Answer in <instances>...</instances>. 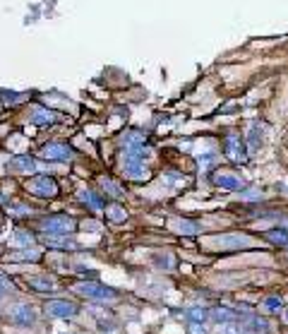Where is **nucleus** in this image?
I'll list each match as a JSON object with an SVG mask.
<instances>
[{
  "instance_id": "nucleus-1",
  "label": "nucleus",
  "mask_w": 288,
  "mask_h": 334,
  "mask_svg": "<svg viewBox=\"0 0 288 334\" xmlns=\"http://www.w3.org/2000/svg\"><path fill=\"white\" fill-rule=\"evenodd\" d=\"M75 291L84 296V298H94V301H110V298H115L118 293L108 289V286H103V284H96V281H84V284H77L75 286Z\"/></svg>"
},
{
  "instance_id": "nucleus-2",
  "label": "nucleus",
  "mask_w": 288,
  "mask_h": 334,
  "mask_svg": "<svg viewBox=\"0 0 288 334\" xmlns=\"http://www.w3.org/2000/svg\"><path fill=\"white\" fill-rule=\"evenodd\" d=\"M43 228L51 236H68V233L75 231V222L70 217H65V214H58V217H48L43 222Z\"/></svg>"
},
{
  "instance_id": "nucleus-3",
  "label": "nucleus",
  "mask_w": 288,
  "mask_h": 334,
  "mask_svg": "<svg viewBox=\"0 0 288 334\" xmlns=\"http://www.w3.org/2000/svg\"><path fill=\"white\" fill-rule=\"evenodd\" d=\"M46 315L48 318H75L77 313H80V308L75 306V303H70V301H60V298H53V301H48L46 306Z\"/></svg>"
},
{
  "instance_id": "nucleus-4",
  "label": "nucleus",
  "mask_w": 288,
  "mask_h": 334,
  "mask_svg": "<svg viewBox=\"0 0 288 334\" xmlns=\"http://www.w3.org/2000/svg\"><path fill=\"white\" fill-rule=\"evenodd\" d=\"M31 190H34V195H39V197H53L58 193V185H55L53 178L39 176V178L31 181Z\"/></svg>"
},
{
  "instance_id": "nucleus-5",
  "label": "nucleus",
  "mask_w": 288,
  "mask_h": 334,
  "mask_svg": "<svg viewBox=\"0 0 288 334\" xmlns=\"http://www.w3.org/2000/svg\"><path fill=\"white\" fill-rule=\"evenodd\" d=\"M10 320L17 327H29L34 322V310H31V306H14L10 313Z\"/></svg>"
},
{
  "instance_id": "nucleus-6",
  "label": "nucleus",
  "mask_w": 288,
  "mask_h": 334,
  "mask_svg": "<svg viewBox=\"0 0 288 334\" xmlns=\"http://www.w3.org/2000/svg\"><path fill=\"white\" fill-rule=\"evenodd\" d=\"M209 318L216 322H235L238 320V313H235L233 308L219 306V308H214V310H209Z\"/></svg>"
},
{
  "instance_id": "nucleus-7",
  "label": "nucleus",
  "mask_w": 288,
  "mask_h": 334,
  "mask_svg": "<svg viewBox=\"0 0 288 334\" xmlns=\"http://www.w3.org/2000/svg\"><path fill=\"white\" fill-rule=\"evenodd\" d=\"M43 156H46V159H58V161H68L70 149L65 144H48V147L43 149Z\"/></svg>"
},
{
  "instance_id": "nucleus-8",
  "label": "nucleus",
  "mask_w": 288,
  "mask_h": 334,
  "mask_svg": "<svg viewBox=\"0 0 288 334\" xmlns=\"http://www.w3.org/2000/svg\"><path fill=\"white\" fill-rule=\"evenodd\" d=\"M27 284L34 291H55V284L51 277H29Z\"/></svg>"
},
{
  "instance_id": "nucleus-9",
  "label": "nucleus",
  "mask_w": 288,
  "mask_h": 334,
  "mask_svg": "<svg viewBox=\"0 0 288 334\" xmlns=\"http://www.w3.org/2000/svg\"><path fill=\"white\" fill-rule=\"evenodd\" d=\"M245 332H250V334H267V332H269V322L264 320V318H250V320H247Z\"/></svg>"
},
{
  "instance_id": "nucleus-10",
  "label": "nucleus",
  "mask_w": 288,
  "mask_h": 334,
  "mask_svg": "<svg viewBox=\"0 0 288 334\" xmlns=\"http://www.w3.org/2000/svg\"><path fill=\"white\" fill-rule=\"evenodd\" d=\"M188 318H190L192 322H202V325H204V320L209 318V310L202 306H192L190 310H188Z\"/></svg>"
},
{
  "instance_id": "nucleus-11",
  "label": "nucleus",
  "mask_w": 288,
  "mask_h": 334,
  "mask_svg": "<svg viewBox=\"0 0 288 334\" xmlns=\"http://www.w3.org/2000/svg\"><path fill=\"white\" fill-rule=\"evenodd\" d=\"M12 168H19V171H34V159L31 156H14L12 164H10Z\"/></svg>"
},
{
  "instance_id": "nucleus-12",
  "label": "nucleus",
  "mask_w": 288,
  "mask_h": 334,
  "mask_svg": "<svg viewBox=\"0 0 288 334\" xmlns=\"http://www.w3.org/2000/svg\"><path fill=\"white\" fill-rule=\"evenodd\" d=\"M264 308H267V313H272V315H276V313L281 310V298H276V296H272V298H267V301H264Z\"/></svg>"
},
{
  "instance_id": "nucleus-13",
  "label": "nucleus",
  "mask_w": 288,
  "mask_h": 334,
  "mask_svg": "<svg viewBox=\"0 0 288 334\" xmlns=\"http://www.w3.org/2000/svg\"><path fill=\"white\" fill-rule=\"evenodd\" d=\"M269 238L276 240V243H284V245H286V243H288V231H286V228H274V231L269 233Z\"/></svg>"
},
{
  "instance_id": "nucleus-14",
  "label": "nucleus",
  "mask_w": 288,
  "mask_h": 334,
  "mask_svg": "<svg viewBox=\"0 0 288 334\" xmlns=\"http://www.w3.org/2000/svg\"><path fill=\"white\" fill-rule=\"evenodd\" d=\"M82 200L87 202V205H92L94 209H101V200H98L96 195H92V193H84V195H82Z\"/></svg>"
},
{
  "instance_id": "nucleus-15",
  "label": "nucleus",
  "mask_w": 288,
  "mask_h": 334,
  "mask_svg": "<svg viewBox=\"0 0 288 334\" xmlns=\"http://www.w3.org/2000/svg\"><path fill=\"white\" fill-rule=\"evenodd\" d=\"M216 183H219V185H223V188H238V181L228 178V176H216Z\"/></svg>"
},
{
  "instance_id": "nucleus-16",
  "label": "nucleus",
  "mask_w": 288,
  "mask_h": 334,
  "mask_svg": "<svg viewBox=\"0 0 288 334\" xmlns=\"http://www.w3.org/2000/svg\"><path fill=\"white\" fill-rule=\"evenodd\" d=\"M219 243H223V245H247L245 238H219Z\"/></svg>"
},
{
  "instance_id": "nucleus-17",
  "label": "nucleus",
  "mask_w": 288,
  "mask_h": 334,
  "mask_svg": "<svg viewBox=\"0 0 288 334\" xmlns=\"http://www.w3.org/2000/svg\"><path fill=\"white\" fill-rule=\"evenodd\" d=\"M178 228L183 231V233H197V226H194V223H190V222H180Z\"/></svg>"
},
{
  "instance_id": "nucleus-18",
  "label": "nucleus",
  "mask_w": 288,
  "mask_h": 334,
  "mask_svg": "<svg viewBox=\"0 0 288 334\" xmlns=\"http://www.w3.org/2000/svg\"><path fill=\"white\" fill-rule=\"evenodd\" d=\"M110 219L113 222H123L125 219V212L120 207H110Z\"/></svg>"
},
{
  "instance_id": "nucleus-19",
  "label": "nucleus",
  "mask_w": 288,
  "mask_h": 334,
  "mask_svg": "<svg viewBox=\"0 0 288 334\" xmlns=\"http://www.w3.org/2000/svg\"><path fill=\"white\" fill-rule=\"evenodd\" d=\"M190 334H206V330L202 327V322H192V325H190Z\"/></svg>"
},
{
  "instance_id": "nucleus-20",
  "label": "nucleus",
  "mask_w": 288,
  "mask_h": 334,
  "mask_svg": "<svg viewBox=\"0 0 288 334\" xmlns=\"http://www.w3.org/2000/svg\"><path fill=\"white\" fill-rule=\"evenodd\" d=\"M221 334H247L245 330H240V327H223Z\"/></svg>"
},
{
  "instance_id": "nucleus-21",
  "label": "nucleus",
  "mask_w": 288,
  "mask_h": 334,
  "mask_svg": "<svg viewBox=\"0 0 288 334\" xmlns=\"http://www.w3.org/2000/svg\"><path fill=\"white\" fill-rule=\"evenodd\" d=\"M286 320H288V308H286Z\"/></svg>"
},
{
  "instance_id": "nucleus-22",
  "label": "nucleus",
  "mask_w": 288,
  "mask_h": 334,
  "mask_svg": "<svg viewBox=\"0 0 288 334\" xmlns=\"http://www.w3.org/2000/svg\"><path fill=\"white\" fill-rule=\"evenodd\" d=\"M0 298H2V291H0Z\"/></svg>"
},
{
  "instance_id": "nucleus-23",
  "label": "nucleus",
  "mask_w": 288,
  "mask_h": 334,
  "mask_svg": "<svg viewBox=\"0 0 288 334\" xmlns=\"http://www.w3.org/2000/svg\"><path fill=\"white\" fill-rule=\"evenodd\" d=\"M286 334H288V332H286Z\"/></svg>"
}]
</instances>
